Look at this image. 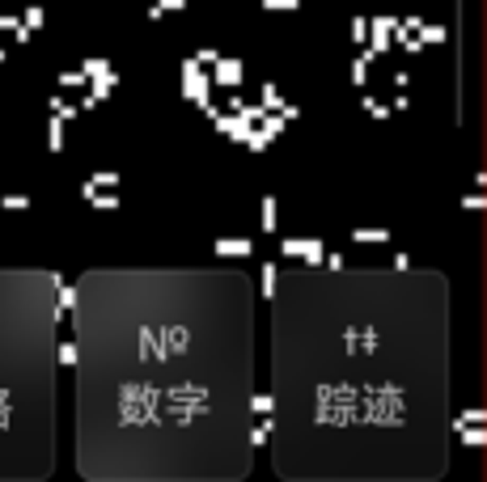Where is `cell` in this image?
I'll return each mask as SVG.
<instances>
[{"instance_id":"obj_1","label":"cell","mask_w":487,"mask_h":482,"mask_svg":"<svg viewBox=\"0 0 487 482\" xmlns=\"http://www.w3.org/2000/svg\"><path fill=\"white\" fill-rule=\"evenodd\" d=\"M271 466L288 482H437L450 470V279L297 263L267 292Z\"/></svg>"},{"instance_id":"obj_2","label":"cell","mask_w":487,"mask_h":482,"mask_svg":"<svg viewBox=\"0 0 487 482\" xmlns=\"http://www.w3.org/2000/svg\"><path fill=\"white\" fill-rule=\"evenodd\" d=\"M254 275L93 267L72 284L76 474L242 482L254 466Z\"/></svg>"},{"instance_id":"obj_3","label":"cell","mask_w":487,"mask_h":482,"mask_svg":"<svg viewBox=\"0 0 487 482\" xmlns=\"http://www.w3.org/2000/svg\"><path fill=\"white\" fill-rule=\"evenodd\" d=\"M59 271L0 267V482L55 470Z\"/></svg>"},{"instance_id":"obj_4","label":"cell","mask_w":487,"mask_h":482,"mask_svg":"<svg viewBox=\"0 0 487 482\" xmlns=\"http://www.w3.org/2000/svg\"><path fill=\"white\" fill-rule=\"evenodd\" d=\"M280 254H284V258H305V263H322V241H314V237H288V241L280 246Z\"/></svg>"},{"instance_id":"obj_5","label":"cell","mask_w":487,"mask_h":482,"mask_svg":"<svg viewBox=\"0 0 487 482\" xmlns=\"http://www.w3.org/2000/svg\"><path fill=\"white\" fill-rule=\"evenodd\" d=\"M182 89H187V97H199V102H204V93H208L204 72H199V64H195V59H187V64H182Z\"/></svg>"},{"instance_id":"obj_6","label":"cell","mask_w":487,"mask_h":482,"mask_svg":"<svg viewBox=\"0 0 487 482\" xmlns=\"http://www.w3.org/2000/svg\"><path fill=\"white\" fill-rule=\"evenodd\" d=\"M216 254H221V258H246V254H250V241H246V237H221V241H216Z\"/></svg>"},{"instance_id":"obj_7","label":"cell","mask_w":487,"mask_h":482,"mask_svg":"<svg viewBox=\"0 0 487 482\" xmlns=\"http://www.w3.org/2000/svg\"><path fill=\"white\" fill-rule=\"evenodd\" d=\"M237 72H242V64H237V59H229V64L221 59V64H216V80H221V85H237V80H242Z\"/></svg>"},{"instance_id":"obj_8","label":"cell","mask_w":487,"mask_h":482,"mask_svg":"<svg viewBox=\"0 0 487 482\" xmlns=\"http://www.w3.org/2000/svg\"><path fill=\"white\" fill-rule=\"evenodd\" d=\"M352 241H390V233L386 229H356Z\"/></svg>"},{"instance_id":"obj_9","label":"cell","mask_w":487,"mask_h":482,"mask_svg":"<svg viewBox=\"0 0 487 482\" xmlns=\"http://www.w3.org/2000/svg\"><path fill=\"white\" fill-rule=\"evenodd\" d=\"M263 229H276V199H263Z\"/></svg>"},{"instance_id":"obj_10","label":"cell","mask_w":487,"mask_h":482,"mask_svg":"<svg viewBox=\"0 0 487 482\" xmlns=\"http://www.w3.org/2000/svg\"><path fill=\"white\" fill-rule=\"evenodd\" d=\"M365 34H369V25H365V17H356V21H352V38L365 42Z\"/></svg>"},{"instance_id":"obj_11","label":"cell","mask_w":487,"mask_h":482,"mask_svg":"<svg viewBox=\"0 0 487 482\" xmlns=\"http://www.w3.org/2000/svg\"><path fill=\"white\" fill-rule=\"evenodd\" d=\"M187 0H157V8H182Z\"/></svg>"},{"instance_id":"obj_12","label":"cell","mask_w":487,"mask_h":482,"mask_svg":"<svg viewBox=\"0 0 487 482\" xmlns=\"http://www.w3.org/2000/svg\"><path fill=\"white\" fill-rule=\"evenodd\" d=\"M280 4H288V8H297V0H267V8H280Z\"/></svg>"}]
</instances>
